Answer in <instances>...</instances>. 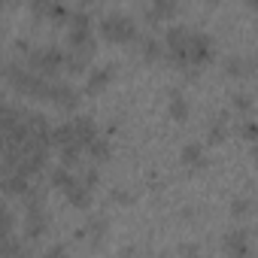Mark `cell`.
<instances>
[{
	"instance_id": "1",
	"label": "cell",
	"mask_w": 258,
	"mask_h": 258,
	"mask_svg": "<svg viewBox=\"0 0 258 258\" xmlns=\"http://www.w3.org/2000/svg\"><path fill=\"white\" fill-rule=\"evenodd\" d=\"M4 76H7V82H10L19 94L34 97V100H49V85H52V79L34 73L28 64L10 61V64H4Z\"/></svg>"
},
{
	"instance_id": "2",
	"label": "cell",
	"mask_w": 258,
	"mask_h": 258,
	"mask_svg": "<svg viewBox=\"0 0 258 258\" xmlns=\"http://www.w3.org/2000/svg\"><path fill=\"white\" fill-rule=\"evenodd\" d=\"M34 73L40 76H55L58 70H64V52L58 46H31L28 49V61H25Z\"/></svg>"
},
{
	"instance_id": "34",
	"label": "cell",
	"mask_w": 258,
	"mask_h": 258,
	"mask_svg": "<svg viewBox=\"0 0 258 258\" xmlns=\"http://www.w3.org/2000/svg\"><path fill=\"white\" fill-rule=\"evenodd\" d=\"M240 137H243L246 143H255V121H252V118H246V121L240 124Z\"/></svg>"
},
{
	"instance_id": "5",
	"label": "cell",
	"mask_w": 258,
	"mask_h": 258,
	"mask_svg": "<svg viewBox=\"0 0 258 258\" xmlns=\"http://www.w3.org/2000/svg\"><path fill=\"white\" fill-rule=\"evenodd\" d=\"M25 127H28V149H43V152L52 149V124H49L46 115L28 112Z\"/></svg>"
},
{
	"instance_id": "31",
	"label": "cell",
	"mask_w": 258,
	"mask_h": 258,
	"mask_svg": "<svg viewBox=\"0 0 258 258\" xmlns=\"http://www.w3.org/2000/svg\"><path fill=\"white\" fill-rule=\"evenodd\" d=\"M76 179H79L85 188H91V191H94V188H97V182H100V173H97V167H85Z\"/></svg>"
},
{
	"instance_id": "26",
	"label": "cell",
	"mask_w": 258,
	"mask_h": 258,
	"mask_svg": "<svg viewBox=\"0 0 258 258\" xmlns=\"http://www.w3.org/2000/svg\"><path fill=\"white\" fill-rule=\"evenodd\" d=\"M52 25H67V19H70V7L67 4H61V0H55V4H52V10H49V16H46Z\"/></svg>"
},
{
	"instance_id": "7",
	"label": "cell",
	"mask_w": 258,
	"mask_h": 258,
	"mask_svg": "<svg viewBox=\"0 0 258 258\" xmlns=\"http://www.w3.org/2000/svg\"><path fill=\"white\" fill-rule=\"evenodd\" d=\"M49 225H52V219H49V213H46V204H40V207H25V237L28 240H43L46 234H49Z\"/></svg>"
},
{
	"instance_id": "25",
	"label": "cell",
	"mask_w": 258,
	"mask_h": 258,
	"mask_svg": "<svg viewBox=\"0 0 258 258\" xmlns=\"http://www.w3.org/2000/svg\"><path fill=\"white\" fill-rule=\"evenodd\" d=\"M88 58H91V55H82V52L67 49V52H64V70H67V73H85Z\"/></svg>"
},
{
	"instance_id": "41",
	"label": "cell",
	"mask_w": 258,
	"mask_h": 258,
	"mask_svg": "<svg viewBox=\"0 0 258 258\" xmlns=\"http://www.w3.org/2000/svg\"><path fill=\"white\" fill-rule=\"evenodd\" d=\"M0 76H4V61H0Z\"/></svg>"
},
{
	"instance_id": "17",
	"label": "cell",
	"mask_w": 258,
	"mask_h": 258,
	"mask_svg": "<svg viewBox=\"0 0 258 258\" xmlns=\"http://www.w3.org/2000/svg\"><path fill=\"white\" fill-rule=\"evenodd\" d=\"M222 249H225L228 255H249V231H246V228L228 231L225 240H222Z\"/></svg>"
},
{
	"instance_id": "32",
	"label": "cell",
	"mask_w": 258,
	"mask_h": 258,
	"mask_svg": "<svg viewBox=\"0 0 258 258\" xmlns=\"http://www.w3.org/2000/svg\"><path fill=\"white\" fill-rule=\"evenodd\" d=\"M13 228H16V216H13L7 207H0V237L13 234Z\"/></svg>"
},
{
	"instance_id": "37",
	"label": "cell",
	"mask_w": 258,
	"mask_h": 258,
	"mask_svg": "<svg viewBox=\"0 0 258 258\" xmlns=\"http://www.w3.org/2000/svg\"><path fill=\"white\" fill-rule=\"evenodd\" d=\"M204 4H210V7H219V4H222V0H204Z\"/></svg>"
},
{
	"instance_id": "6",
	"label": "cell",
	"mask_w": 258,
	"mask_h": 258,
	"mask_svg": "<svg viewBox=\"0 0 258 258\" xmlns=\"http://www.w3.org/2000/svg\"><path fill=\"white\" fill-rule=\"evenodd\" d=\"M216 55V43L210 34H201V31H191L188 37V67H204L210 64Z\"/></svg>"
},
{
	"instance_id": "15",
	"label": "cell",
	"mask_w": 258,
	"mask_h": 258,
	"mask_svg": "<svg viewBox=\"0 0 258 258\" xmlns=\"http://www.w3.org/2000/svg\"><path fill=\"white\" fill-rule=\"evenodd\" d=\"M28 176L25 173H19V170H7L4 176H0V191H4L7 198H22L25 191H28Z\"/></svg>"
},
{
	"instance_id": "9",
	"label": "cell",
	"mask_w": 258,
	"mask_h": 258,
	"mask_svg": "<svg viewBox=\"0 0 258 258\" xmlns=\"http://www.w3.org/2000/svg\"><path fill=\"white\" fill-rule=\"evenodd\" d=\"M106 231H109V219H106V216H91L88 225H82V228L76 231V240H85L88 246L97 249V246L106 240Z\"/></svg>"
},
{
	"instance_id": "40",
	"label": "cell",
	"mask_w": 258,
	"mask_h": 258,
	"mask_svg": "<svg viewBox=\"0 0 258 258\" xmlns=\"http://www.w3.org/2000/svg\"><path fill=\"white\" fill-rule=\"evenodd\" d=\"M4 103H7V100H4V94H0V109H4Z\"/></svg>"
},
{
	"instance_id": "28",
	"label": "cell",
	"mask_w": 258,
	"mask_h": 258,
	"mask_svg": "<svg viewBox=\"0 0 258 258\" xmlns=\"http://www.w3.org/2000/svg\"><path fill=\"white\" fill-rule=\"evenodd\" d=\"M67 25H70V28H94L91 16H88L85 10H70V19H67Z\"/></svg>"
},
{
	"instance_id": "8",
	"label": "cell",
	"mask_w": 258,
	"mask_h": 258,
	"mask_svg": "<svg viewBox=\"0 0 258 258\" xmlns=\"http://www.w3.org/2000/svg\"><path fill=\"white\" fill-rule=\"evenodd\" d=\"M49 103H55L64 112H73V109H79V91L70 82H52L49 85Z\"/></svg>"
},
{
	"instance_id": "39",
	"label": "cell",
	"mask_w": 258,
	"mask_h": 258,
	"mask_svg": "<svg viewBox=\"0 0 258 258\" xmlns=\"http://www.w3.org/2000/svg\"><path fill=\"white\" fill-rule=\"evenodd\" d=\"M0 37H4V19H0Z\"/></svg>"
},
{
	"instance_id": "13",
	"label": "cell",
	"mask_w": 258,
	"mask_h": 258,
	"mask_svg": "<svg viewBox=\"0 0 258 258\" xmlns=\"http://www.w3.org/2000/svg\"><path fill=\"white\" fill-rule=\"evenodd\" d=\"M222 70H225V76H231V79H249V76L255 73V61H252L249 55H231Z\"/></svg>"
},
{
	"instance_id": "21",
	"label": "cell",
	"mask_w": 258,
	"mask_h": 258,
	"mask_svg": "<svg viewBox=\"0 0 258 258\" xmlns=\"http://www.w3.org/2000/svg\"><path fill=\"white\" fill-rule=\"evenodd\" d=\"M228 134H231V127H228V115H225V112H219L213 121H207V140H210L213 146L225 143Z\"/></svg>"
},
{
	"instance_id": "14",
	"label": "cell",
	"mask_w": 258,
	"mask_h": 258,
	"mask_svg": "<svg viewBox=\"0 0 258 258\" xmlns=\"http://www.w3.org/2000/svg\"><path fill=\"white\" fill-rule=\"evenodd\" d=\"M179 161H182L185 170H204V167L210 164V161H207V152H204L201 143H185V146L179 149Z\"/></svg>"
},
{
	"instance_id": "29",
	"label": "cell",
	"mask_w": 258,
	"mask_h": 258,
	"mask_svg": "<svg viewBox=\"0 0 258 258\" xmlns=\"http://www.w3.org/2000/svg\"><path fill=\"white\" fill-rule=\"evenodd\" d=\"M52 4H55V0H28V7H31V16H34L37 22L49 16V10H52Z\"/></svg>"
},
{
	"instance_id": "27",
	"label": "cell",
	"mask_w": 258,
	"mask_h": 258,
	"mask_svg": "<svg viewBox=\"0 0 258 258\" xmlns=\"http://www.w3.org/2000/svg\"><path fill=\"white\" fill-rule=\"evenodd\" d=\"M249 213H252V198L240 195V198L231 201V216H234V219H246Z\"/></svg>"
},
{
	"instance_id": "11",
	"label": "cell",
	"mask_w": 258,
	"mask_h": 258,
	"mask_svg": "<svg viewBox=\"0 0 258 258\" xmlns=\"http://www.w3.org/2000/svg\"><path fill=\"white\" fill-rule=\"evenodd\" d=\"M67 46L73 52H82V55H94V31L91 28H70L67 34Z\"/></svg>"
},
{
	"instance_id": "38",
	"label": "cell",
	"mask_w": 258,
	"mask_h": 258,
	"mask_svg": "<svg viewBox=\"0 0 258 258\" xmlns=\"http://www.w3.org/2000/svg\"><path fill=\"white\" fill-rule=\"evenodd\" d=\"M243 4H246V7H255V0H243Z\"/></svg>"
},
{
	"instance_id": "16",
	"label": "cell",
	"mask_w": 258,
	"mask_h": 258,
	"mask_svg": "<svg viewBox=\"0 0 258 258\" xmlns=\"http://www.w3.org/2000/svg\"><path fill=\"white\" fill-rule=\"evenodd\" d=\"M179 13V0H152V7L146 10V22L149 25H158V22H167Z\"/></svg>"
},
{
	"instance_id": "4",
	"label": "cell",
	"mask_w": 258,
	"mask_h": 258,
	"mask_svg": "<svg viewBox=\"0 0 258 258\" xmlns=\"http://www.w3.org/2000/svg\"><path fill=\"white\" fill-rule=\"evenodd\" d=\"M188 37H191V28H185V25H173L164 34V55L179 70L188 67Z\"/></svg>"
},
{
	"instance_id": "30",
	"label": "cell",
	"mask_w": 258,
	"mask_h": 258,
	"mask_svg": "<svg viewBox=\"0 0 258 258\" xmlns=\"http://www.w3.org/2000/svg\"><path fill=\"white\" fill-rule=\"evenodd\" d=\"M231 103H234L237 112H252V97H249L246 91H234V94H231Z\"/></svg>"
},
{
	"instance_id": "33",
	"label": "cell",
	"mask_w": 258,
	"mask_h": 258,
	"mask_svg": "<svg viewBox=\"0 0 258 258\" xmlns=\"http://www.w3.org/2000/svg\"><path fill=\"white\" fill-rule=\"evenodd\" d=\"M109 201H112V204H121V207H127V204H134V195L127 191V188H112Z\"/></svg>"
},
{
	"instance_id": "23",
	"label": "cell",
	"mask_w": 258,
	"mask_h": 258,
	"mask_svg": "<svg viewBox=\"0 0 258 258\" xmlns=\"http://www.w3.org/2000/svg\"><path fill=\"white\" fill-rule=\"evenodd\" d=\"M28 115L25 106H13V103H4V109H0V131H10V127L22 124Z\"/></svg>"
},
{
	"instance_id": "35",
	"label": "cell",
	"mask_w": 258,
	"mask_h": 258,
	"mask_svg": "<svg viewBox=\"0 0 258 258\" xmlns=\"http://www.w3.org/2000/svg\"><path fill=\"white\" fill-rule=\"evenodd\" d=\"M19 0H0V10H16Z\"/></svg>"
},
{
	"instance_id": "22",
	"label": "cell",
	"mask_w": 258,
	"mask_h": 258,
	"mask_svg": "<svg viewBox=\"0 0 258 258\" xmlns=\"http://www.w3.org/2000/svg\"><path fill=\"white\" fill-rule=\"evenodd\" d=\"M85 152H88V158H91V161L103 164V161H109V158H112V143H109L106 137H100V134H97L94 140H88Z\"/></svg>"
},
{
	"instance_id": "12",
	"label": "cell",
	"mask_w": 258,
	"mask_h": 258,
	"mask_svg": "<svg viewBox=\"0 0 258 258\" xmlns=\"http://www.w3.org/2000/svg\"><path fill=\"white\" fill-rule=\"evenodd\" d=\"M167 112H170V118H173V121H185V118H188V112H191V103H188L185 91H182V88H176V85L167 91Z\"/></svg>"
},
{
	"instance_id": "3",
	"label": "cell",
	"mask_w": 258,
	"mask_h": 258,
	"mask_svg": "<svg viewBox=\"0 0 258 258\" xmlns=\"http://www.w3.org/2000/svg\"><path fill=\"white\" fill-rule=\"evenodd\" d=\"M100 37L109 43H131L137 37V25L124 13H106L100 19Z\"/></svg>"
},
{
	"instance_id": "20",
	"label": "cell",
	"mask_w": 258,
	"mask_h": 258,
	"mask_svg": "<svg viewBox=\"0 0 258 258\" xmlns=\"http://www.w3.org/2000/svg\"><path fill=\"white\" fill-rule=\"evenodd\" d=\"M73 121V134H76V140L82 143V146H88V140H94L100 131H97V121L91 118V115H76V118H70Z\"/></svg>"
},
{
	"instance_id": "19",
	"label": "cell",
	"mask_w": 258,
	"mask_h": 258,
	"mask_svg": "<svg viewBox=\"0 0 258 258\" xmlns=\"http://www.w3.org/2000/svg\"><path fill=\"white\" fill-rule=\"evenodd\" d=\"M64 198H67V204L73 207V210H91V201H94V191L91 188H85L79 179L64 191Z\"/></svg>"
},
{
	"instance_id": "18",
	"label": "cell",
	"mask_w": 258,
	"mask_h": 258,
	"mask_svg": "<svg viewBox=\"0 0 258 258\" xmlns=\"http://www.w3.org/2000/svg\"><path fill=\"white\" fill-rule=\"evenodd\" d=\"M131 43L137 46L140 58H143V61H149V64L161 61V55H164V49H161V40H158V37H140V34H137Z\"/></svg>"
},
{
	"instance_id": "10",
	"label": "cell",
	"mask_w": 258,
	"mask_h": 258,
	"mask_svg": "<svg viewBox=\"0 0 258 258\" xmlns=\"http://www.w3.org/2000/svg\"><path fill=\"white\" fill-rule=\"evenodd\" d=\"M115 79V67L112 64H97L88 70V79H85V94H100L109 82Z\"/></svg>"
},
{
	"instance_id": "24",
	"label": "cell",
	"mask_w": 258,
	"mask_h": 258,
	"mask_svg": "<svg viewBox=\"0 0 258 258\" xmlns=\"http://www.w3.org/2000/svg\"><path fill=\"white\" fill-rule=\"evenodd\" d=\"M49 182H52V188H58V191L64 195V191H67V188H70V185L76 182V176H73V170H70V167L58 164V167H55V170L49 173Z\"/></svg>"
},
{
	"instance_id": "36",
	"label": "cell",
	"mask_w": 258,
	"mask_h": 258,
	"mask_svg": "<svg viewBox=\"0 0 258 258\" xmlns=\"http://www.w3.org/2000/svg\"><path fill=\"white\" fill-rule=\"evenodd\" d=\"M46 255H67V249H64V246H52Z\"/></svg>"
}]
</instances>
